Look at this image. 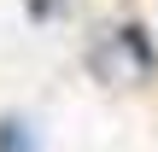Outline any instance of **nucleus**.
<instances>
[{
    "label": "nucleus",
    "mask_w": 158,
    "mask_h": 152,
    "mask_svg": "<svg viewBox=\"0 0 158 152\" xmlns=\"http://www.w3.org/2000/svg\"><path fill=\"white\" fill-rule=\"evenodd\" d=\"M117 59H129V70H135L141 82L158 76V47H152V35H147V23H135V18H129V23L106 29V41L88 53V64H94L106 82H111V76H123V70H117Z\"/></svg>",
    "instance_id": "1"
},
{
    "label": "nucleus",
    "mask_w": 158,
    "mask_h": 152,
    "mask_svg": "<svg viewBox=\"0 0 158 152\" xmlns=\"http://www.w3.org/2000/svg\"><path fill=\"white\" fill-rule=\"evenodd\" d=\"M0 152H41V135L23 111H6L0 117Z\"/></svg>",
    "instance_id": "2"
},
{
    "label": "nucleus",
    "mask_w": 158,
    "mask_h": 152,
    "mask_svg": "<svg viewBox=\"0 0 158 152\" xmlns=\"http://www.w3.org/2000/svg\"><path fill=\"white\" fill-rule=\"evenodd\" d=\"M70 0H29V18H64Z\"/></svg>",
    "instance_id": "3"
}]
</instances>
